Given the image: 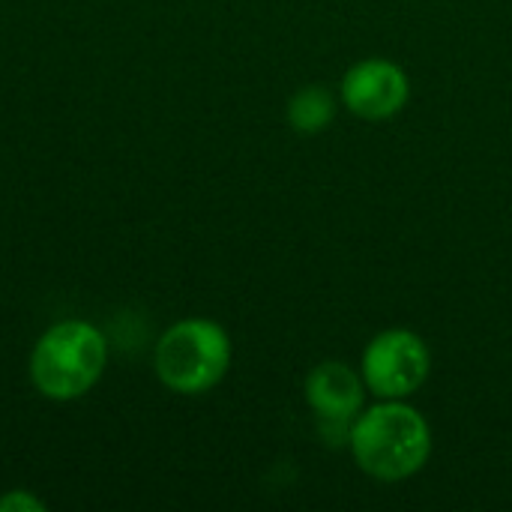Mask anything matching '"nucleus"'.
<instances>
[{"label": "nucleus", "instance_id": "nucleus-1", "mask_svg": "<svg viewBox=\"0 0 512 512\" xmlns=\"http://www.w3.org/2000/svg\"><path fill=\"white\" fill-rule=\"evenodd\" d=\"M357 468L378 483H402L420 474L432 456V426L408 399H378L348 429Z\"/></svg>", "mask_w": 512, "mask_h": 512}, {"label": "nucleus", "instance_id": "nucleus-2", "mask_svg": "<svg viewBox=\"0 0 512 512\" xmlns=\"http://www.w3.org/2000/svg\"><path fill=\"white\" fill-rule=\"evenodd\" d=\"M105 369L108 339L84 318L51 324L30 351V384L51 402L84 399L102 381Z\"/></svg>", "mask_w": 512, "mask_h": 512}, {"label": "nucleus", "instance_id": "nucleus-3", "mask_svg": "<svg viewBox=\"0 0 512 512\" xmlns=\"http://www.w3.org/2000/svg\"><path fill=\"white\" fill-rule=\"evenodd\" d=\"M234 360L228 330L213 318L174 321L153 348L159 384L177 396H204L216 390Z\"/></svg>", "mask_w": 512, "mask_h": 512}, {"label": "nucleus", "instance_id": "nucleus-4", "mask_svg": "<svg viewBox=\"0 0 512 512\" xmlns=\"http://www.w3.org/2000/svg\"><path fill=\"white\" fill-rule=\"evenodd\" d=\"M432 372V354L414 330L378 333L360 360V375L375 399H411Z\"/></svg>", "mask_w": 512, "mask_h": 512}, {"label": "nucleus", "instance_id": "nucleus-5", "mask_svg": "<svg viewBox=\"0 0 512 512\" xmlns=\"http://www.w3.org/2000/svg\"><path fill=\"white\" fill-rule=\"evenodd\" d=\"M411 99L405 69L387 57H366L342 78V102L360 120H390Z\"/></svg>", "mask_w": 512, "mask_h": 512}, {"label": "nucleus", "instance_id": "nucleus-6", "mask_svg": "<svg viewBox=\"0 0 512 512\" xmlns=\"http://www.w3.org/2000/svg\"><path fill=\"white\" fill-rule=\"evenodd\" d=\"M306 405L321 420L324 429L348 432L357 414L366 408V381L348 363L324 360L306 375Z\"/></svg>", "mask_w": 512, "mask_h": 512}, {"label": "nucleus", "instance_id": "nucleus-7", "mask_svg": "<svg viewBox=\"0 0 512 512\" xmlns=\"http://www.w3.org/2000/svg\"><path fill=\"white\" fill-rule=\"evenodd\" d=\"M336 117V99L324 87H303L288 99V123L300 135L324 132Z\"/></svg>", "mask_w": 512, "mask_h": 512}, {"label": "nucleus", "instance_id": "nucleus-8", "mask_svg": "<svg viewBox=\"0 0 512 512\" xmlns=\"http://www.w3.org/2000/svg\"><path fill=\"white\" fill-rule=\"evenodd\" d=\"M0 512H48V504L30 489H9L0 495Z\"/></svg>", "mask_w": 512, "mask_h": 512}]
</instances>
